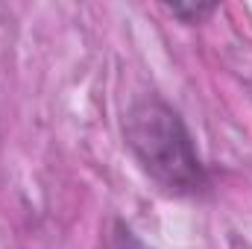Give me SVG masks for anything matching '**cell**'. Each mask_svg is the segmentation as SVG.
Segmentation results:
<instances>
[{
  "mask_svg": "<svg viewBox=\"0 0 252 249\" xmlns=\"http://www.w3.org/2000/svg\"><path fill=\"white\" fill-rule=\"evenodd\" d=\"M124 144L138 167L170 196H196L208 187V170L182 115L158 94L132 100L124 112Z\"/></svg>",
  "mask_w": 252,
  "mask_h": 249,
  "instance_id": "1",
  "label": "cell"
},
{
  "mask_svg": "<svg viewBox=\"0 0 252 249\" xmlns=\"http://www.w3.org/2000/svg\"><path fill=\"white\" fill-rule=\"evenodd\" d=\"M106 249H156V247L144 244L124 220H115V226H112V232H109V244H106Z\"/></svg>",
  "mask_w": 252,
  "mask_h": 249,
  "instance_id": "3",
  "label": "cell"
},
{
  "mask_svg": "<svg viewBox=\"0 0 252 249\" xmlns=\"http://www.w3.org/2000/svg\"><path fill=\"white\" fill-rule=\"evenodd\" d=\"M167 12L182 24H202L208 15L217 12V3H167Z\"/></svg>",
  "mask_w": 252,
  "mask_h": 249,
  "instance_id": "2",
  "label": "cell"
}]
</instances>
